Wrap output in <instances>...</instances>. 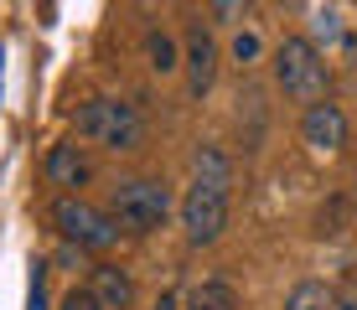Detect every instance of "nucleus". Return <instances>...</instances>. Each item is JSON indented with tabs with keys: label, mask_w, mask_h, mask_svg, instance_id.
I'll list each match as a JSON object with an SVG mask.
<instances>
[{
	"label": "nucleus",
	"mask_w": 357,
	"mask_h": 310,
	"mask_svg": "<svg viewBox=\"0 0 357 310\" xmlns=\"http://www.w3.org/2000/svg\"><path fill=\"white\" fill-rule=\"evenodd\" d=\"M73 130H78V140L104 145V150H140V140H145L140 109L125 104V98H89V104H78Z\"/></svg>",
	"instance_id": "nucleus-1"
},
{
	"label": "nucleus",
	"mask_w": 357,
	"mask_h": 310,
	"mask_svg": "<svg viewBox=\"0 0 357 310\" xmlns=\"http://www.w3.org/2000/svg\"><path fill=\"white\" fill-rule=\"evenodd\" d=\"M269 68H275L280 93L295 98V104H321L326 98V57L316 52L311 36H285L269 57Z\"/></svg>",
	"instance_id": "nucleus-2"
},
{
	"label": "nucleus",
	"mask_w": 357,
	"mask_h": 310,
	"mask_svg": "<svg viewBox=\"0 0 357 310\" xmlns=\"http://www.w3.org/2000/svg\"><path fill=\"white\" fill-rule=\"evenodd\" d=\"M109 217L119 233H155L171 217V186L161 176H125L109 192Z\"/></svg>",
	"instance_id": "nucleus-3"
},
{
	"label": "nucleus",
	"mask_w": 357,
	"mask_h": 310,
	"mask_svg": "<svg viewBox=\"0 0 357 310\" xmlns=\"http://www.w3.org/2000/svg\"><path fill=\"white\" fill-rule=\"evenodd\" d=\"M52 228L63 233L68 243H78L83 254H98V248H109L119 238V222L109 217V212H98L93 202H83V196H57L52 202Z\"/></svg>",
	"instance_id": "nucleus-4"
},
{
	"label": "nucleus",
	"mask_w": 357,
	"mask_h": 310,
	"mask_svg": "<svg viewBox=\"0 0 357 310\" xmlns=\"http://www.w3.org/2000/svg\"><path fill=\"white\" fill-rule=\"evenodd\" d=\"M181 228H187L192 248H213L218 238H223L228 233V192L223 186L192 181L187 196H181Z\"/></svg>",
	"instance_id": "nucleus-5"
},
{
	"label": "nucleus",
	"mask_w": 357,
	"mask_h": 310,
	"mask_svg": "<svg viewBox=\"0 0 357 310\" xmlns=\"http://www.w3.org/2000/svg\"><path fill=\"white\" fill-rule=\"evenodd\" d=\"M181 68H187V93L192 98H207L218 83V36L197 21L187 31V47H181Z\"/></svg>",
	"instance_id": "nucleus-6"
},
{
	"label": "nucleus",
	"mask_w": 357,
	"mask_h": 310,
	"mask_svg": "<svg viewBox=\"0 0 357 310\" xmlns=\"http://www.w3.org/2000/svg\"><path fill=\"white\" fill-rule=\"evenodd\" d=\"M301 140L311 145L316 155H337L342 145H347V114H342V104H305V119H301Z\"/></svg>",
	"instance_id": "nucleus-7"
},
{
	"label": "nucleus",
	"mask_w": 357,
	"mask_h": 310,
	"mask_svg": "<svg viewBox=\"0 0 357 310\" xmlns=\"http://www.w3.org/2000/svg\"><path fill=\"white\" fill-rule=\"evenodd\" d=\"M47 186H57L63 196H83V186L93 181V160L89 150H83L78 140H68V145H52L47 150Z\"/></svg>",
	"instance_id": "nucleus-8"
},
{
	"label": "nucleus",
	"mask_w": 357,
	"mask_h": 310,
	"mask_svg": "<svg viewBox=\"0 0 357 310\" xmlns=\"http://www.w3.org/2000/svg\"><path fill=\"white\" fill-rule=\"evenodd\" d=\"M89 290L98 295V305H104V310H130L135 305V274L125 264H98L89 274Z\"/></svg>",
	"instance_id": "nucleus-9"
},
{
	"label": "nucleus",
	"mask_w": 357,
	"mask_h": 310,
	"mask_svg": "<svg viewBox=\"0 0 357 310\" xmlns=\"http://www.w3.org/2000/svg\"><path fill=\"white\" fill-rule=\"evenodd\" d=\"M181 310H243V300H238V290H233L228 279H202V284L187 290Z\"/></svg>",
	"instance_id": "nucleus-10"
},
{
	"label": "nucleus",
	"mask_w": 357,
	"mask_h": 310,
	"mask_svg": "<svg viewBox=\"0 0 357 310\" xmlns=\"http://www.w3.org/2000/svg\"><path fill=\"white\" fill-rule=\"evenodd\" d=\"M192 171H197V181H207V186H233V160L218 150V145H197L192 150Z\"/></svg>",
	"instance_id": "nucleus-11"
},
{
	"label": "nucleus",
	"mask_w": 357,
	"mask_h": 310,
	"mask_svg": "<svg viewBox=\"0 0 357 310\" xmlns=\"http://www.w3.org/2000/svg\"><path fill=\"white\" fill-rule=\"evenodd\" d=\"M285 310H337V290L321 284V279H301L285 295Z\"/></svg>",
	"instance_id": "nucleus-12"
},
{
	"label": "nucleus",
	"mask_w": 357,
	"mask_h": 310,
	"mask_svg": "<svg viewBox=\"0 0 357 310\" xmlns=\"http://www.w3.org/2000/svg\"><path fill=\"white\" fill-rule=\"evenodd\" d=\"M145 57H151V68L161 72V78H166V72H176V68H181V52H176V42H171V36H166L161 26H155L151 36H145Z\"/></svg>",
	"instance_id": "nucleus-13"
},
{
	"label": "nucleus",
	"mask_w": 357,
	"mask_h": 310,
	"mask_svg": "<svg viewBox=\"0 0 357 310\" xmlns=\"http://www.w3.org/2000/svg\"><path fill=\"white\" fill-rule=\"evenodd\" d=\"M347 217H352L347 196H331L321 212H316V233H321V238H331V233H342V228H347Z\"/></svg>",
	"instance_id": "nucleus-14"
},
{
	"label": "nucleus",
	"mask_w": 357,
	"mask_h": 310,
	"mask_svg": "<svg viewBox=\"0 0 357 310\" xmlns=\"http://www.w3.org/2000/svg\"><path fill=\"white\" fill-rule=\"evenodd\" d=\"M207 16H213V26H238L249 16V0H207Z\"/></svg>",
	"instance_id": "nucleus-15"
},
{
	"label": "nucleus",
	"mask_w": 357,
	"mask_h": 310,
	"mask_svg": "<svg viewBox=\"0 0 357 310\" xmlns=\"http://www.w3.org/2000/svg\"><path fill=\"white\" fill-rule=\"evenodd\" d=\"M57 310H104V305H98V295L89 290V284H73V290L63 295V305H57Z\"/></svg>",
	"instance_id": "nucleus-16"
},
{
	"label": "nucleus",
	"mask_w": 357,
	"mask_h": 310,
	"mask_svg": "<svg viewBox=\"0 0 357 310\" xmlns=\"http://www.w3.org/2000/svg\"><path fill=\"white\" fill-rule=\"evenodd\" d=\"M26 310H47V264H31V290H26Z\"/></svg>",
	"instance_id": "nucleus-17"
},
{
	"label": "nucleus",
	"mask_w": 357,
	"mask_h": 310,
	"mask_svg": "<svg viewBox=\"0 0 357 310\" xmlns=\"http://www.w3.org/2000/svg\"><path fill=\"white\" fill-rule=\"evenodd\" d=\"M259 52H264V47H259V36H254V31L233 36V62H259Z\"/></svg>",
	"instance_id": "nucleus-18"
},
{
	"label": "nucleus",
	"mask_w": 357,
	"mask_h": 310,
	"mask_svg": "<svg viewBox=\"0 0 357 310\" xmlns=\"http://www.w3.org/2000/svg\"><path fill=\"white\" fill-rule=\"evenodd\" d=\"M337 290V310H357V279H347V284H331Z\"/></svg>",
	"instance_id": "nucleus-19"
},
{
	"label": "nucleus",
	"mask_w": 357,
	"mask_h": 310,
	"mask_svg": "<svg viewBox=\"0 0 357 310\" xmlns=\"http://www.w3.org/2000/svg\"><path fill=\"white\" fill-rule=\"evenodd\" d=\"M155 310H181V300H176V295H171V290H166V295H161V300H155Z\"/></svg>",
	"instance_id": "nucleus-20"
},
{
	"label": "nucleus",
	"mask_w": 357,
	"mask_h": 310,
	"mask_svg": "<svg viewBox=\"0 0 357 310\" xmlns=\"http://www.w3.org/2000/svg\"><path fill=\"white\" fill-rule=\"evenodd\" d=\"M0 57H6V52H0Z\"/></svg>",
	"instance_id": "nucleus-21"
}]
</instances>
